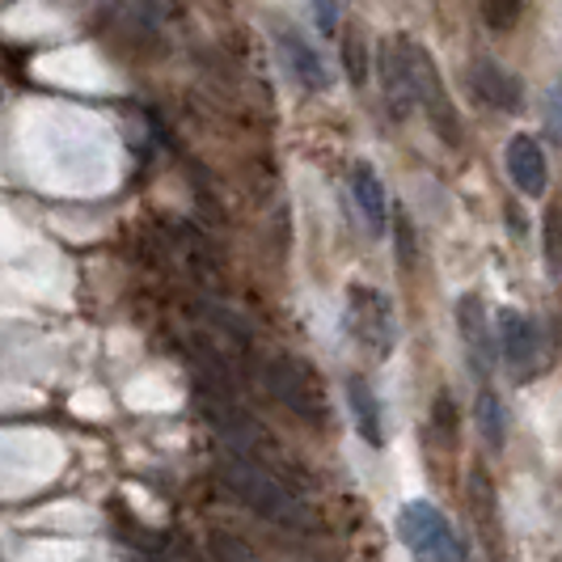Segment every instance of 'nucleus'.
Segmentation results:
<instances>
[{
    "instance_id": "1",
    "label": "nucleus",
    "mask_w": 562,
    "mask_h": 562,
    "mask_svg": "<svg viewBox=\"0 0 562 562\" xmlns=\"http://www.w3.org/2000/svg\"><path fill=\"white\" fill-rule=\"evenodd\" d=\"M221 479H225L228 491H233L241 504H250L258 516H267V520H276V525H288V529L310 525V507L301 504L271 470H262L254 457H228L225 465H221Z\"/></svg>"
},
{
    "instance_id": "2",
    "label": "nucleus",
    "mask_w": 562,
    "mask_h": 562,
    "mask_svg": "<svg viewBox=\"0 0 562 562\" xmlns=\"http://www.w3.org/2000/svg\"><path fill=\"white\" fill-rule=\"evenodd\" d=\"M397 537L415 562H465V541L457 537L449 516L427 499H415L397 512Z\"/></svg>"
},
{
    "instance_id": "3",
    "label": "nucleus",
    "mask_w": 562,
    "mask_h": 562,
    "mask_svg": "<svg viewBox=\"0 0 562 562\" xmlns=\"http://www.w3.org/2000/svg\"><path fill=\"white\" fill-rule=\"evenodd\" d=\"M397 43H402V59H406V72H411L415 106L431 119V127L440 132V140L457 144L461 140V127H457V111H452V102H449V89L440 81L436 59L427 56V47L411 43V38H397Z\"/></svg>"
},
{
    "instance_id": "4",
    "label": "nucleus",
    "mask_w": 562,
    "mask_h": 562,
    "mask_svg": "<svg viewBox=\"0 0 562 562\" xmlns=\"http://www.w3.org/2000/svg\"><path fill=\"white\" fill-rule=\"evenodd\" d=\"M347 330H351V338L364 347L368 356L385 360L397 342V322L390 296L368 288V283H351L347 288Z\"/></svg>"
},
{
    "instance_id": "5",
    "label": "nucleus",
    "mask_w": 562,
    "mask_h": 562,
    "mask_svg": "<svg viewBox=\"0 0 562 562\" xmlns=\"http://www.w3.org/2000/svg\"><path fill=\"white\" fill-rule=\"evenodd\" d=\"M267 385L280 397L288 411H296L301 419L326 423V397H322V376H313V368H305L292 356H280L267 368Z\"/></svg>"
},
{
    "instance_id": "6",
    "label": "nucleus",
    "mask_w": 562,
    "mask_h": 562,
    "mask_svg": "<svg viewBox=\"0 0 562 562\" xmlns=\"http://www.w3.org/2000/svg\"><path fill=\"white\" fill-rule=\"evenodd\" d=\"M499 347H504V360L516 381H533L537 372L546 368V338H541L537 317H529V313H499Z\"/></svg>"
},
{
    "instance_id": "7",
    "label": "nucleus",
    "mask_w": 562,
    "mask_h": 562,
    "mask_svg": "<svg viewBox=\"0 0 562 562\" xmlns=\"http://www.w3.org/2000/svg\"><path fill=\"white\" fill-rule=\"evenodd\" d=\"M457 330H461V342H465V356H470L474 376H491V368H495V347H491L486 305H482L479 292H465V296L457 301Z\"/></svg>"
},
{
    "instance_id": "8",
    "label": "nucleus",
    "mask_w": 562,
    "mask_h": 562,
    "mask_svg": "<svg viewBox=\"0 0 562 562\" xmlns=\"http://www.w3.org/2000/svg\"><path fill=\"white\" fill-rule=\"evenodd\" d=\"M470 89L479 93V102L495 106V111L516 114L525 106V85H520V77H512L504 64H495V59H474L470 64Z\"/></svg>"
},
{
    "instance_id": "9",
    "label": "nucleus",
    "mask_w": 562,
    "mask_h": 562,
    "mask_svg": "<svg viewBox=\"0 0 562 562\" xmlns=\"http://www.w3.org/2000/svg\"><path fill=\"white\" fill-rule=\"evenodd\" d=\"M504 161H507V178H512V187H516L520 195H529V199L546 195V187H550V166H546V153H541V144H537L533 136H512Z\"/></svg>"
},
{
    "instance_id": "10",
    "label": "nucleus",
    "mask_w": 562,
    "mask_h": 562,
    "mask_svg": "<svg viewBox=\"0 0 562 562\" xmlns=\"http://www.w3.org/2000/svg\"><path fill=\"white\" fill-rule=\"evenodd\" d=\"M376 72H381V93H385V106L394 111V119H406L415 111V93H411V72H406V59H402V43H381L376 52Z\"/></svg>"
},
{
    "instance_id": "11",
    "label": "nucleus",
    "mask_w": 562,
    "mask_h": 562,
    "mask_svg": "<svg viewBox=\"0 0 562 562\" xmlns=\"http://www.w3.org/2000/svg\"><path fill=\"white\" fill-rule=\"evenodd\" d=\"M470 512L479 520V537L486 546V554L495 562H504V520H499V504H495V486L482 470L470 474Z\"/></svg>"
},
{
    "instance_id": "12",
    "label": "nucleus",
    "mask_w": 562,
    "mask_h": 562,
    "mask_svg": "<svg viewBox=\"0 0 562 562\" xmlns=\"http://www.w3.org/2000/svg\"><path fill=\"white\" fill-rule=\"evenodd\" d=\"M280 52H283V64H288V72H292L296 81L305 85L310 93H322V89H330V68L322 64V56L313 52V47L305 43V38H301V34L283 30V34H280Z\"/></svg>"
},
{
    "instance_id": "13",
    "label": "nucleus",
    "mask_w": 562,
    "mask_h": 562,
    "mask_svg": "<svg viewBox=\"0 0 562 562\" xmlns=\"http://www.w3.org/2000/svg\"><path fill=\"white\" fill-rule=\"evenodd\" d=\"M347 406H351V423H356V431L364 436L372 449H381L385 445V419H381V402L372 394V385H368L364 376H347Z\"/></svg>"
},
{
    "instance_id": "14",
    "label": "nucleus",
    "mask_w": 562,
    "mask_h": 562,
    "mask_svg": "<svg viewBox=\"0 0 562 562\" xmlns=\"http://www.w3.org/2000/svg\"><path fill=\"white\" fill-rule=\"evenodd\" d=\"M351 195L364 207L372 233H385V225H390V203H385V182L376 178V169L364 166V161L351 169Z\"/></svg>"
},
{
    "instance_id": "15",
    "label": "nucleus",
    "mask_w": 562,
    "mask_h": 562,
    "mask_svg": "<svg viewBox=\"0 0 562 562\" xmlns=\"http://www.w3.org/2000/svg\"><path fill=\"white\" fill-rule=\"evenodd\" d=\"M474 415H479V431L482 440L491 445V449H504L507 440V415H504V402L495 390H482L479 394V406H474Z\"/></svg>"
},
{
    "instance_id": "16",
    "label": "nucleus",
    "mask_w": 562,
    "mask_h": 562,
    "mask_svg": "<svg viewBox=\"0 0 562 562\" xmlns=\"http://www.w3.org/2000/svg\"><path fill=\"white\" fill-rule=\"evenodd\" d=\"M546 267L550 276H562V203L546 212Z\"/></svg>"
},
{
    "instance_id": "17",
    "label": "nucleus",
    "mask_w": 562,
    "mask_h": 562,
    "mask_svg": "<svg viewBox=\"0 0 562 562\" xmlns=\"http://www.w3.org/2000/svg\"><path fill=\"white\" fill-rule=\"evenodd\" d=\"M342 64H347L351 85L368 81V52H364V34H360V30H351V34H347V43H342Z\"/></svg>"
},
{
    "instance_id": "18",
    "label": "nucleus",
    "mask_w": 562,
    "mask_h": 562,
    "mask_svg": "<svg viewBox=\"0 0 562 562\" xmlns=\"http://www.w3.org/2000/svg\"><path fill=\"white\" fill-rule=\"evenodd\" d=\"M431 423H436V436L445 445H457V411H452V397L440 394L436 397V411H431Z\"/></svg>"
},
{
    "instance_id": "19",
    "label": "nucleus",
    "mask_w": 562,
    "mask_h": 562,
    "mask_svg": "<svg viewBox=\"0 0 562 562\" xmlns=\"http://www.w3.org/2000/svg\"><path fill=\"white\" fill-rule=\"evenodd\" d=\"M482 13L495 30H507L520 13V0H482Z\"/></svg>"
},
{
    "instance_id": "20",
    "label": "nucleus",
    "mask_w": 562,
    "mask_h": 562,
    "mask_svg": "<svg viewBox=\"0 0 562 562\" xmlns=\"http://www.w3.org/2000/svg\"><path fill=\"white\" fill-rule=\"evenodd\" d=\"M310 9H313L317 30H322V34H335L338 30V0H310Z\"/></svg>"
},
{
    "instance_id": "21",
    "label": "nucleus",
    "mask_w": 562,
    "mask_h": 562,
    "mask_svg": "<svg viewBox=\"0 0 562 562\" xmlns=\"http://www.w3.org/2000/svg\"><path fill=\"white\" fill-rule=\"evenodd\" d=\"M546 111H550V127L562 136V85L550 89V102H546Z\"/></svg>"
}]
</instances>
